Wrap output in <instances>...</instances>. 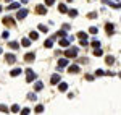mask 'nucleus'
Returning <instances> with one entry per match:
<instances>
[{
    "label": "nucleus",
    "instance_id": "5701e85b",
    "mask_svg": "<svg viewBox=\"0 0 121 115\" xmlns=\"http://www.w3.org/2000/svg\"><path fill=\"white\" fill-rule=\"evenodd\" d=\"M68 15H69L71 18H74V16H78V11H76V10H69V11H68Z\"/></svg>",
    "mask_w": 121,
    "mask_h": 115
},
{
    "label": "nucleus",
    "instance_id": "4c0bfd02",
    "mask_svg": "<svg viewBox=\"0 0 121 115\" xmlns=\"http://www.w3.org/2000/svg\"><path fill=\"white\" fill-rule=\"evenodd\" d=\"M19 2H21V3H28V0H19Z\"/></svg>",
    "mask_w": 121,
    "mask_h": 115
},
{
    "label": "nucleus",
    "instance_id": "6ab92c4d",
    "mask_svg": "<svg viewBox=\"0 0 121 115\" xmlns=\"http://www.w3.org/2000/svg\"><path fill=\"white\" fill-rule=\"evenodd\" d=\"M8 47H10V49H13V50H16V49H19V44H18V42H10Z\"/></svg>",
    "mask_w": 121,
    "mask_h": 115
},
{
    "label": "nucleus",
    "instance_id": "7ed1b4c3",
    "mask_svg": "<svg viewBox=\"0 0 121 115\" xmlns=\"http://www.w3.org/2000/svg\"><path fill=\"white\" fill-rule=\"evenodd\" d=\"M26 16H28V10H26V8L19 10V11H18V15H16V18H18V19H24Z\"/></svg>",
    "mask_w": 121,
    "mask_h": 115
},
{
    "label": "nucleus",
    "instance_id": "bb28decb",
    "mask_svg": "<svg viewBox=\"0 0 121 115\" xmlns=\"http://www.w3.org/2000/svg\"><path fill=\"white\" fill-rule=\"evenodd\" d=\"M42 87H44V84H42L40 81H37V83H36V91H40Z\"/></svg>",
    "mask_w": 121,
    "mask_h": 115
},
{
    "label": "nucleus",
    "instance_id": "39448f33",
    "mask_svg": "<svg viewBox=\"0 0 121 115\" xmlns=\"http://www.w3.org/2000/svg\"><path fill=\"white\" fill-rule=\"evenodd\" d=\"M2 21H3V24H5V26H13V24H15L13 18H10V16H5V18L2 19Z\"/></svg>",
    "mask_w": 121,
    "mask_h": 115
},
{
    "label": "nucleus",
    "instance_id": "ddd939ff",
    "mask_svg": "<svg viewBox=\"0 0 121 115\" xmlns=\"http://www.w3.org/2000/svg\"><path fill=\"white\" fill-rule=\"evenodd\" d=\"M105 62H107V65H110V67H112L113 63H115V57H112V55H108V57L105 58Z\"/></svg>",
    "mask_w": 121,
    "mask_h": 115
},
{
    "label": "nucleus",
    "instance_id": "2eb2a0df",
    "mask_svg": "<svg viewBox=\"0 0 121 115\" xmlns=\"http://www.w3.org/2000/svg\"><path fill=\"white\" fill-rule=\"evenodd\" d=\"M29 39H31V41H37V39H39V34L36 32V31H32V32L29 34Z\"/></svg>",
    "mask_w": 121,
    "mask_h": 115
},
{
    "label": "nucleus",
    "instance_id": "aec40b11",
    "mask_svg": "<svg viewBox=\"0 0 121 115\" xmlns=\"http://www.w3.org/2000/svg\"><path fill=\"white\" fill-rule=\"evenodd\" d=\"M21 44H23L24 47H29V46H31V39H23V41H21Z\"/></svg>",
    "mask_w": 121,
    "mask_h": 115
},
{
    "label": "nucleus",
    "instance_id": "f704fd0d",
    "mask_svg": "<svg viewBox=\"0 0 121 115\" xmlns=\"http://www.w3.org/2000/svg\"><path fill=\"white\" fill-rule=\"evenodd\" d=\"M2 37H3V39H8V31H3V32H2Z\"/></svg>",
    "mask_w": 121,
    "mask_h": 115
},
{
    "label": "nucleus",
    "instance_id": "423d86ee",
    "mask_svg": "<svg viewBox=\"0 0 121 115\" xmlns=\"http://www.w3.org/2000/svg\"><path fill=\"white\" fill-rule=\"evenodd\" d=\"M36 13H39V15H45L47 8L44 7V5H37V7H36Z\"/></svg>",
    "mask_w": 121,
    "mask_h": 115
},
{
    "label": "nucleus",
    "instance_id": "72a5a7b5",
    "mask_svg": "<svg viewBox=\"0 0 121 115\" xmlns=\"http://www.w3.org/2000/svg\"><path fill=\"white\" fill-rule=\"evenodd\" d=\"M55 3V0H45V5L47 7H50V5H53Z\"/></svg>",
    "mask_w": 121,
    "mask_h": 115
},
{
    "label": "nucleus",
    "instance_id": "c85d7f7f",
    "mask_svg": "<svg viewBox=\"0 0 121 115\" xmlns=\"http://www.w3.org/2000/svg\"><path fill=\"white\" fill-rule=\"evenodd\" d=\"M89 32H91V34H97V32H99V29L95 28V26H92V28L89 29Z\"/></svg>",
    "mask_w": 121,
    "mask_h": 115
},
{
    "label": "nucleus",
    "instance_id": "6e6552de",
    "mask_svg": "<svg viewBox=\"0 0 121 115\" xmlns=\"http://www.w3.org/2000/svg\"><path fill=\"white\" fill-rule=\"evenodd\" d=\"M34 58H36V55H34L32 52H29V54H26V55H24V60H26V62H29V63H31V62H34Z\"/></svg>",
    "mask_w": 121,
    "mask_h": 115
},
{
    "label": "nucleus",
    "instance_id": "c756f323",
    "mask_svg": "<svg viewBox=\"0 0 121 115\" xmlns=\"http://www.w3.org/2000/svg\"><path fill=\"white\" fill-rule=\"evenodd\" d=\"M0 112H3V114H8V107H5V106H0Z\"/></svg>",
    "mask_w": 121,
    "mask_h": 115
},
{
    "label": "nucleus",
    "instance_id": "9d476101",
    "mask_svg": "<svg viewBox=\"0 0 121 115\" xmlns=\"http://www.w3.org/2000/svg\"><path fill=\"white\" fill-rule=\"evenodd\" d=\"M68 71L69 73H79V67L78 65H69L68 67Z\"/></svg>",
    "mask_w": 121,
    "mask_h": 115
},
{
    "label": "nucleus",
    "instance_id": "9b49d317",
    "mask_svg": "<svg viewBox=\"0 0 121 115\" xmlns=\"http://www.w3.org/2000/svg\"><path fill=\"white\" fill-rule=\"evenodd\" d=\"M50 83H52V84H56V83H60V75H53V76L50 78Z\"/></svg>",
    "mask_w": 121,
    "mask_h": 115
},
{
    "label": "nucleus",
    "instance_id": "412c9836",
    "mask_svg": "<svg viewBox=\"0 0 121 115\" xmlns=\"http://www.w3.org/2000/svg\"><path fill=\"white\" fill-rule=\"evenodd\" d=\"M68 44H69V39H61V41H60V46H61V47H66Z\"/></svg>",
    "mask_w": 121,
    "mask_h": 115
},
{
    "label": "nucleus",
    "instance_id": "58836bf2",
    "mask_svg": "<svg viewBox=\"0 0 121 115\" xmlns=\"http://www.w3.org/2000/svg\"><path fill=\"white\" fill-rule=\"evenodd\" d=\"M5 2H7V3H10V2H13V0H5Z\"/></svg>",
    "mask_w": 121,
    "mask_h": 115
},
{
    "label": "nucleus",
    "instance_id": "0eeeda50",
    "mask_svg": "<svg viewBox=\"0 0 121 115\" xmlns=\"http://www.w3.org/2000/svg\"><path fill=\"white\" fill-rule=\"evenodd\" d=\"M66 65H68V57L58 60V68H63V67H66Z\"/></svg>",
    "mask_w": 121,
    "mask_h": 115
},
{
    "label": "nucleus",
    "instance_id": "cd10ccee",
    "mask_svg": "<svg viewBox=\"0 0 121 115\" xmlns=\"http://www.w3.org/2000/svg\"><path fill=\"white\" fill-rule=\"evenodd\" d=\"M42 112H44V107H42V106L36 107V114H42Z\"/></svg>",
    "mask_w": 121,
    "mask_h": 115
},
{
    "label": "nucleus",
    "instance_id": "f03ea898",
    "mask_svg": "<svg viewBox=\"0 0 121 115\" xmlns=\"http://www.w3.org/2000/svg\"><path fill=\"white\" fill-rule=\"evenodd\" d=\"M65 55H66L68 58L76 57V55H78V49H76V47H73V49H68V50L65 52Z\"/></svg>",
    "mask_w": 121,
    "mask_h": 115
},
{
    "label": "nucleus",
    "instance_id": "20e7f679",
    "mask_svg": "<svg viewBox=\"0 0 121 115\" xmlns=\"http://www.w3.org/2000/svg\"><path fill=\"white\" fill-rule=\"evenodd\" d=\"M5 60H7V63L11 65V63H15V62H16V57H15L13 54H7V55H5Z\"/></svg>",
    "mask_w": 121,
    "mask_h": 115
},
{
    "label": "nucleus",
    "instance_id": "a878e982",
    "mask_svg": "<svg viewBox=\"0 0 121 115\" xmlns=\"http://www.w3.org/2000/svg\"><path fill=\"white\" fill-rule=\"evenodd\" d=\"M39 31H42V32H47V31H48V28H47L45 24H40V26H39Z\"/></svg>",
    "mask_w": 121,
    "mask_h": 115
},
{
    "label": "nucleus",
    "instance_id": "7c9ffc66",
    "mask_svg": "<svg viewBox=\"0 0 121 115\" xmlns=\"http://www.w3.org/2000/svg\"><path fill=\"white\" fill-rule=\"evenodd\" d=\"M78 36H79L81 39H87V34H86V32H82V31H81V32H78Z\"/></svg>",
    "mask_w": 121,
    "mask_h": 115
},
{
    "label": "nucleus",
    "instance_id": "f3484780",
    "mask_svg": "<svg viewBox=\"0 0 121 115\" xmlns=\"http://www.w3.org/2000/svg\"><path fill=\"white\" fill-rule=\"evenodd\" d=\"M102 54H103V52H102V49H100V47H95V49H94V55H95V57H100Z\"/></svg>",
    "mask_w": 121,
    "mask_h": 115
},
{
    "label": "nucleus",
    "instance_id": "1a4fd4ad",
    "mask_svg": "<svg viewBox=\"0 0 121 115\" xmlns=\"http://www.w3.org/2000/svg\"><path fill=\"white\" fill-rule=\"evenodd\" d=\"M105 31H107L108 34H112L113 31H115V26H113L112 23H107V24H105Z\"/></svg>",
    "mask_w": 121,
    "mask_h": 115
},
{
    "label": "nucleus",
    "instance_id": "a19ab883",
    "mask_svg": "<svg viewBox=\"0 0 121 115\" xmlns=\"http://www.w3.org/2000/svg\"><path fill=\"white\" fill-rule=\"evenodd\" d=\"M66 2H73V0H66Z\"/></svg>",
    "mask_w": 121,
    "mask_h": 115
},
{
    "label": "nucleus",
    "instance_id": "f257e3e1",
    "mask_svg": "<svg viewBox=\"0 0 121 115\" xmlns=\"http://www.w3.org/2000/svg\"><path fill=\"white\" fill-rule=\"evenodd\" d=\"M34 79H36V73L32 70H26V81L28 83H32Z\"/></svg>",
    "mask_w": 121,
    "mask_h": 115
},
{
    "label": "nucleus",
    "instance_id": "4468645a",
    "mask_svg": "<svg viewBox=\"0 0 121 115\" xmlns=\"http://www.w3.org/2000/svg\"><path fill=\"white\" fill-rule=\"evenodd\" d=\"M58 11H60V13H68V8H66L65 3H60V7H58Z\"/></svg>",
    "mask_w": 121,
    "mask_h": 115
},
{
    "label": "nucleus",
    "instance_id": "393cba45",
    "mask_svg": "<svg viewBox=\"0 0 121 115\" xmlns=\"http://www.w3.org/2000/svg\"><path fill=\"white\" fill-rule=\"evenodd\" d=\"M11 112H13V114H18V112H19V106H16V104H15V106L11 107Z\"/></svg>",
    "mask_w": 121,
    "mask_h": 115
},
{
    "label": "nucleus",
    "instance_id": "c9c22d12",
    "mask_svg": "<svg viewBox=\"0 0 121 115\" xmlns=\"http://www.w3.org/2000/svg\"><path fill=\"white\" fill-rule=\"evenodd\" d=\"M29 112H31V110H29V109H23V110H21V114H23V115H28Z\"/></svg>",
    "mask_w": 121,
    "mask_h": 115
},
{
    "label": "nucleus",
    "instance_id": "dca6fc26",
    "mask_svg": "<svg viewBox=\"0 0 121 115\" xmlns=\"http://www.w3.org/2000/svg\"><path fill=\"white\" fill-rule=\"evenodd\" d=\"M58 89H60V92H65L66 89H68V84H66V83H60V86H58Z\"/></svg>",
    "mask_w": 121,
    "mask_h": 115
},
{
    "label": "nucleus",
    "instance_id": "2f4dec72",
    "mask_svg": "<svg viewBox=\"0 0 121 115\" xmlns=\"http://www.w3.org/2000/svg\"><path fill=\"white\" fill-rule=\"evenodd\" d=\"M92 46H94V47H100V42L95 39V41H92Z\"/></svg>",
    "mask_w": 121,
    "mask_h": 115
},
{
    "label": "nucleus",
    "instance_id": "4be33fe9",
    "mask_svg": "<svg viewBox=\"0 0 121 115\" xmlns=\"http://www.w3.org/2000/svg\"><path fill=\"white\" fill-rule=\"evenodd\" d=\"M19 8V3H10L8 5V10H16Z\"/></svg>",
    "mask_w": 121,
    "mask_h": 115
},
{
    "label": "nucleus",
    "instance_id": "473e14b6",
    "mask_svg": "<svg viewBox=\"0 0 121 115\" xmlns=\"http://www.w3.org/2000/svg\"><path fill=\"white\" fill-rule=\"evenodd\" d=\"M95 75H97V76H103V75H105V71H102V70H97V71H95Z\"/></svg>",
    "mask_w": 121,
    "mask_h": 115
},
{
    "label": "nucleus",
    "instance_id": "79ce46f5",
    "mask_svg": "<svg viewBox=\"0 0 121 115\" xmlns=\"http://www.w3.org/2000/svg\"><path fill=\"white\" fill-rule=\"evenodd\" d=\"M0 11H2V7H0Z\"/></svg>",
    "mask_w": 121,
    "mask_h": 115
},
{
    "label": "nucleus",
    "instance_id": "a211bd4d",
    "mask_svg": "<svg viewBox=\"0 0 121 115\" xmlns=\"http://www.w3.org/2000/svg\"><path fill=\"white\" fill-rule=\"evenodd\" d=\"M52 44H53V39H52V37H50V39H47L45 42H44V46H45L47 49H50V47H52Z\"/></svg>",
    "mask_w": 121,
    "mask_h": 115
},
{
    "label": "nucleus",
    "instance_id": "ea45409f",
    "mask_svg": "<svg viewBox=\"0 0 121 115\" xmlns=\"http://www.w3.org/2000/svg\"><path fill=\"white\" fill-rule=\"evenodd\" d=\"M2 52H3V50H2V47H0V54H2Z\"/></svg>",
    "mask_w": 121,
    "mask_h": 115
},
{
    "label": "nucleus",
    "instance_id": "e433bc0d",
    "mask_svg": "<svg viewBox=\"0 0 121 115\" xmlns=\"http://www.w3.org/2000/svg\"><path fill=\"white\" fill-rule=\"evenodd\" d=\"M86 79H87V81H92L94 76H92V75H86Z\"/></svg>",
    "mask_w": 121,
    "mask_h": 115
},
{
    "label": "nucleus",
    "instance_id": "b1692460",
    "mask_svg": "<svg viewBox=\"0 0 121 115\" xmlns=\"http://www.w3.org/2000/svg\"><path fill=\"white\" fill-rule=\"evenodd\" d=\"M28 99H29V101H36L37 97H36V94H34V92H29V94H28Z\"/></svg>",
    "mask_w": 121,
    "mask_h": 115
},
{
    "label": "nucleus",
    "instance_id": "f8f14e48",
    "mask_svg": "<svg viewBox=\"0 0 121 115\" xmlns=\"http://www.w3.org/2000/svg\"><path fill=\"white\" fill-rule=\"evenodd\" d=\"M10 75L15 78V76H18V75H21V68H15V70H11L10 71Z\"/></svg>",
    "mask_w": 121,
    "mask_h": 115
}]
</instances>
